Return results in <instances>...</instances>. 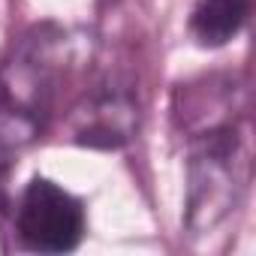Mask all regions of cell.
Returning a JSON list of instances; mask_svg holds the SVG:
<instances>
[{
    "label": "cell",
    "instance_id": "cell-4",
    "mask_svg": "<svg viewBox=\"0 0 256 256\" xmlns=\"http://www.w3.org/2000/svg\"><path fill=\"white\" fill-rule=\"evenodd\" d=\"M16 238L30 253H70L84 241L88 214L78 196L52 178H30L12 214Z\"/></svg>",
    "mask_w": 256,
    "mask_h": 256
},
{
    "label": "cell",
    "instance_id": "cell-2",
    "mask_svg": "<svg viewBox=\"0 0 256 256\" xmlns=\"http://www.w3.org/2000/svg\"><path fill=\"white\" fill-rule=\"evenodd\" d=\"M190 160H187V229L193 235L214 232L226 223L250 178L247 139L241 120L211 126V130L187 136Z\"/></svg>",
    "mask_w": 256,
    "mask_h": 256
},
{
    "label": "cell",
    "instance_id": "cell-1",
    "mask_svg": "<svg viewBox=\"0 0 256 256\" xmlns=\"http://www.w3.org/2000/svg\"><path fill=\"white\" fill-rule=\"evenodd\" d=\"M88 64L90 48L76 30L54 22L28 28L0 58V148L18 151L46 133Z\"/></svg>",
    "mask_w": 256,
    "mask_h": 256
},
{
    "label": "cell",
    "instance_id": "cell-5",
    "mask_svg": "<svg viewBox=\"0 0 256 256\" xmlns=\"http://www.w3.org/2000/svg\"><path fill=\"white\" fill-rule=\"evenodd\" d=\"M253 10V0H196L190 12V36L202 48H223L232 42Z\"/></svg>",
    "mask_w": 256,
    "mask_h": 256
},
{
    "label": "cell",
    "instance_id": "cell-3",
    "mask_svg": "<svg viewBox=\"0 0 256 256\" xmlns=\"http://www.w3.org/2000/svg\"><path fill=\"white\" fill-rule=\"evenodd\" d=\"M142 124V102L133 88L120 76H100L84 84L72 108L66 112V136L94 151H118L133 142Z\"/></svg>",
    "mask_w": 256,
    "mask_h": 256
},
{
    "label": "cell",
    "instance_id": "cell-6",
    "mask_svg": "<svg viewBox=\"0 0 256 256\" xmlns=\"http://www.w3.org/2000/svg\"><path fill=\"white\" fill-rule=\"evenodd\" d=\"M102 4H114V0H102Z\"/></svg>",
    "mask_w": 256,
    "mask_h": 256
}]
</instances>
